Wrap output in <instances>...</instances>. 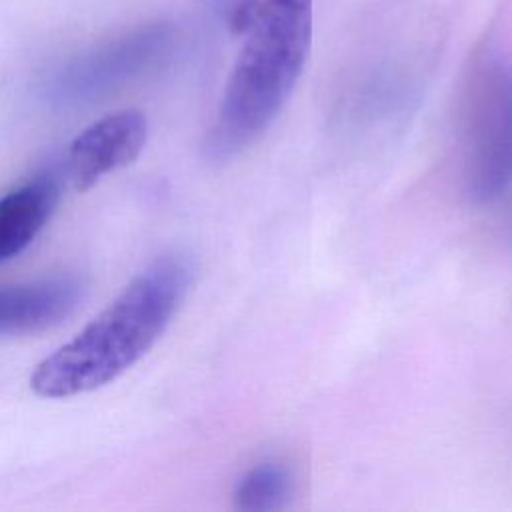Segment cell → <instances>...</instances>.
I'll use <instances>...</instances> for the list:
<instances>
[{
  "label": "cell",
  "mask_w": 512,
  "mask_h": 512,
  "mask_svg": "<svg viewBox=\"0 0 512 512\" xmlns=\"http://www.w3.org/2000/svg\"><path fill=\"white\" fill-rule=\"evenodd\" d=\"M148 120L140 110H118L82 130L68 148V178L78 192L96 186L106 174L128 166L144 150Z\"/></svg>",
  "instance_id": "obj_5"
},
{
  "label": "cell",
  "mask_w": 512,
  "mask_h": 512,
  "mask_svg": "<svg viewBox=\"0 0 512 512\" xmlns=\"http://www.w3.org/2000/svg\"><path fill=\"white\" fill-rule=\"evenodd\" d=\"M204 152L214 162L248 150L290 98L312 44V0H256Z\"/></svg>",
  "instance_id": "obj_2"
},
{
  "label": "cell",
  "mask_w": 512,
  "mask_h": 512,
  "mask_svg": "<svg viewBox=\"0 0 512 512\" xmlns=\"http://www.w3.org/2000/svg\"><path fill=\"white\" fill-rule=\"evenodd\" d=\"M86 284L72 274L0 286V336L38 334L72 316Z\"/></svg>",
  "instance_id": "obj_6"
},
{
  "label": "cell",
  "mask_w": 512,
  "mask_h": 512,
  "mask_svg": "<svg viewBox=\"0 0 512 512\" xmlns=\"http://www.w3.org/2000/svg\"><path fill=\"white\" fill-rule=\"evenodd\" d=\"M294 476L288 464L264 460L246 470L234 488V508L242 512H274L288 504Z\"/></svg>",
  "instance_id": "obj_8"
},
{
  "label": "cell",
  "mask_w": 512,
  "mask_h": 512,
  "mask_svg": "<svg viewBox=\"0 0 512 512\" xmlns=\"http://www.w3.org/2000/svg\"><path fill=\"white\" fill-rule=\"evenodd\" d=\"M58 202L52 176H36L0 198V262L24 252L50 220Z\"/></svg>",
  "instance_id": "obj_7"
},
{
  "label": "cell",
  "mask_w": 512,
  "mask_h": 512,
  "mask_svg": "<svg viewBox=\"0 0 512 512\" xmlns=\"http://www.w3.org/2000/svg\"><path fill=\"white\" fill-rule=\"evenodd\" d=\"M192 282L182 256H164L140 272L72 340L46 356L30 376L42 398L98 390L134 366L164 334Z\"/></svg>",
  "instance_id": "obj_1"
},
{
  "label": "cell",
  "mask_w": 512,
  "mask_h": 512,
  "mask_svg": "<svg viewBox=\"0 0 512 512\" xmlns=\"http://www.w3.org/2000/svg\"><path fill=\"white\" fill-rule=\"evenodd\" d=\"M462 180L478 204L512 186V58L486 48L474 60L460 110Z\"/></svg>",
  "instance_id": "obj_3"
},
{
  "label": "cell",
  "mask_w": 512,
  "mask_h": 512,
  "mask_svg": "<svg viewBox=\"0 0 512 512\" xmlns=\"http://www.w3.org/2000/svg\"><path fill=\"white\" fill-rule=\"evenodd\" d=\"M170 22L140 24L66 62L50 82V98L64 106L90 104L154 70L174 48Z\"/></svg>",
  "instance_id": "obj_4"
},
{
  "label": "cell",
  "mask_w": 512,
  "mask_h": 512,
  "mask_svg": "<svg viewBox=\"0 0 512 512\" xmlns=\"http://www.w3.org/2000/svg\"><path fill=\"white\" fill-rule=\"evenodd\" d=\"M254 2L256 0H218V6H220V12L224 14L226 22L230 24V28L234 32H242Z\"/></svg>",
  "instance_id": "obj_9"
}]
</instances>
